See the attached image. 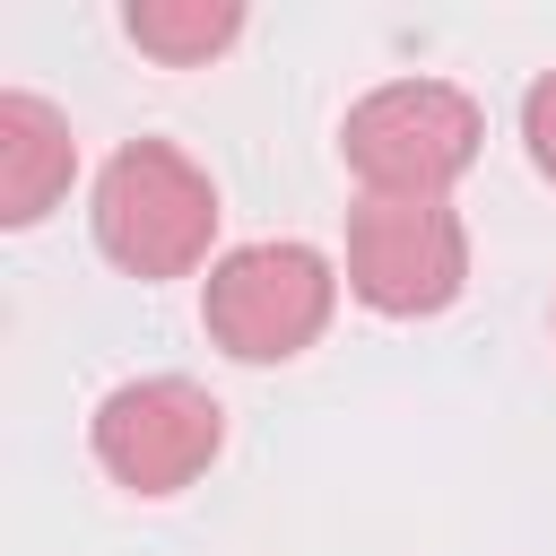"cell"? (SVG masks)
I'll return each mask as SVG.
<instances>
[{
  "label": "cell",
  "mask_w": 556,
  "mask_h": 556,
  "mask_svg": "<svg viewBox=\"0 0 556 556\" xmlns=\"http://www.w3.org/2000/svg\"><path fill=\"white\" fill-rule=\"evenodd\" d=\"M70 174H78L70 122H61L43 96L9 87V96H0V226H35V217L70 191Z\"/></svg>",
  "instance_id": "obj_6"
},
{
  "label": "cell",
  "mask_w": 556,
  "mask_h": 556,
  "mask_svg": "<svg viewBox=\"0 0 556 556\" xmlns=\"http://www.w3.org/2000/svg\"><path fill=\"white\" fill-rule=\"evenodd\" d=\"M521 139H530V165L556 182V70H547V78L521 96Z\"/></svg>",
  "instance_id": "obj_8"
},
{
  "label": "cell",
  "mask_w": 556,
  "mask_h": 556,
  "mask_svg": "<svg viewBox=\"0 0 556 556\" xmlns=\"http://www.w3.org/2000/svg\"><path fill=\"white\" fill-rule=\"evenodd\" d=\"M478 139H486V122L452 78H391V87L356 96L348 130H339L365 200H443L469 174Z\"/></svg>",
  "instance_id": "obj_2"
},
{
  "label": "cell",
  "mask_w": 556,
  "mask_h": 556,
  "mask_svg": "<svg viewBox=\"0 0 556 556\" xmlns=\"http://www.w3.org/2000/svg\"><path fill=\"white\" fill-rule=\"evenodd\" d=\"M348 287L356 304L417 321L469 287V235L443 200H356L348 208Z\"/></svg>",
  "instance_id": "obj_5"
},
{
  "label": "cell",
  "mask_w": 556,
  "mask_h": 556,
  "mask_svg": "<svg viewBox=\"0 0 556 556\" xmlns=\"http://www.w3.org/2000/svg\"><path fill=\"white\" fill-rule=\"evenodd\" d=\"M87 443H96V460H104L113 486H130V495H182L217 460L226 408L191 374H139V382H113L96 400Z\"/></svg>",
  "instance_id": "obj_4"
},
{
  "label": "cell",
  "mask_w": 556,
  "mask_h": 556,
  "mask_svg": "<svg viewBox=\"0 0 556 556\" xmlns=\"http://www.w3.org/2000/svg\"><path fill=\"white\" fill-rule=\"evenodd\" d=\"M122 26H130L139 52L191 70V61H208V52H226V43L243 35V9H235V0H130Z\"/></svg>",
  "instance_id": "obj_7"
},
{
  "label": "cell",
  "mask_w": 556,
  "mask_h": 556,
  "mask_svg": "<svg viewBox=\"0 0 556 556\" xmlns=\"http://www.w3.org/2000/svg\"><path fill=\"white\" fill-rule=\"evenodd\" d=\"M339 304V269L313 252V243H235L208 287H200V321L226 356L243 365H287L321 339Z\"/></svg>",
  "instance_id": "obj_3"
},
{
  "label": "cell",
  "mask_w": 556,
  "mask_h": 556,
  "mask_svg": "<svg viewBox=\"0 0 556 556\" xmlns=\"http://www.w3.org/2000/svg\"><path fill=\"white\" fill-rule=\"evenodd\" d=\"M96 243L130 278H182L217 243V182L174 139H130L96 174Z\"/></svg>",
  "instance_id": "obj_1"
}]
</instances>
